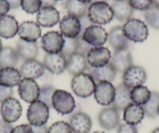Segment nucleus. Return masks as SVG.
Wrapping results in <instances>:
<instances>
[{"label":"nucleus","mask_w":159,"mask_h":133,"mask_svg":"<svg viewBox=\"0 0 159 133\" xmlns=\"http://www.w3.org/2000/svg\"><path fill=\"white\" fill-rule=\"evenodd\" d=\"M20 7L28 14L38 13L42 7L41 0H21Z\"/></svg>","instance_id":"nucleus-36"},{"label":"nucleus","mask_w":159,"mask_h":133,"mask_svg":"<svg viewBox=\"0 0 159 133\" xmlns=\"http://www.w3.org/2000/svg\"><path fill=\"white\" fill-rule=\"evenodd\" d=\"M93 133H105V132L102 131H94Z\"/></svg>","instance_id":"nucleus-55"},{"label":"nucleus","mask_w":159,"mask_h":133,"mask_svg":"<svg viewBox=\"0 0 159 133\" xmlns=\"http://www.w3.org/2000/svg\"><path fill=\"white\" fill-rule=\"evenodd\" d=\"M63 36L58 31H48L42 36L41 39V46L47 54L60 53L63 48Z\"/></svg>","instance_id":"nucleus-7"},{"label":"nucleus","mask_w":159,"mask_h":133,"mask_svg":"<svg viewBox=\"0 0 159 133\" xmlns=\"http://www.w3.org/2000/svg\"><path fill=\"white\" fill-rule=\"evenodd\" d=\"M110 63L118 73H124L129 66L134 65L130 51L128 49L115 51Z\"/></svg>","instance_id":"nucleus-21"},{"label":"nucleus","mask_w":159,"mask_h":133,"mask_svg":"<svg viewBox=\"0 0 159 133\" xmlns=\"http://www.w3.org/2000/svg\"><path fill=\"white\" fill-rule=\"evenodd\" d=\"M145 115L150 118H155L158 115L159 94L157 92H151V95L148 101L143 106Z\"/></svg>","instance_id":"nucleus-33"},{"label":"nucleus","mask_w":159,"mask_h":133,"mask_svg":"<svg viewBox=\"0 0 159 133\" xmlns=\"http://www.w3.org/2000/svg\"><path fill=\"white\" fill-rule=\"evenodd\" d=\"M11 10H16L20 7L21 0H7Z\"/></svg>","instance_id":"nucleus-48"},{"label":"nucleus","mask_w":159,"mask_h":133,"mask_svg":"<svg viewBox=\"0 0 159 133\" xmlns=\"http://www.w3.org/2000/svg\"><path fill=\"white\" fill-rule=\"evenodd\" d=\"M115 1H119V0H115Z\"/></svg>","instance_id":"nucleus-58"},{"label":"nucleus","mask_w":159,"mask_h":133,"mask_svg":"<svg viewBox=\"0 0 159 133\" xmlns=\"http://www.w3.org/2000/svg\"><path fill=\"white\" fill-rule=\"evenodd\" d=\"M43 65L45 69L54 75L63 73L67 67V59L62 53L46 54L44 57Z\"/></svg>","instance_id":"nucleus-15"},{"label":"nucleus","mask_w":159,"mask_h":133,"mask_svg":"<svg viewBox=\"0 0 159 133\" xmlns=\"http://www.w3.org/2000/svg\"><path fill=\"white\" fill-rule=\"evenodd\" d=\"M77 41V48H76V53H80L84 55L87 56L88 53L89 52L90 50L93 48L91 45L84 41L82 38V37H77L76 38Z\"/></svg>","instance_id":"nucleus-40"},{"label":"nucleus","mask_w":159,"mask_h":133,"mask_svg":"<svg viewBox=\"0 0 159 133\" xmlns=\"http://www.w3.org/2000/svg\"><path fill=\"white\" fill-rule=\"evenodd\" d=\"M76 104L72 94L63 90H56L52 96V108L59 114H71Z\"/></svg>","instance_id":"nucleus-5"},{"label":"nucleus","mask_w":159,"mask_h":133,"mask_svg":"<svg viewBox=\"0 0 159 133\" xmlns=\"http://www.w3.org/2000/svg\"><path fill=\"white\" fill-rule=\"evenodd\" d=\"M87 62L91 68H98L108 64L111 59V52L105 47H94L86 56Z\"/></svg>","instance_id":"nucleus-14"},{"label":"nucleus","mask_w":159,"mask_h":133,"mask_svg":"<svg viewBox=\"0 0 159 133\" xmlns=\"http://www.w3.org/2000/svg\"><path fill=\"white\" fill-rule=\"evenodd\" d=\"M80 25H81V30H80V33L79 37H81L83 33L84 32V30L88 28V27H90L91 25H92V23L90 20L89 18H88V14L85 15V16H82L81 18H80Z\"/></svg>","instance_id":"nucleus-44"},{"label":"nucleus","mask_w":159,"mask_h":133,"mask_svg":"<svg viewBox=\"0 0 159 133\" xmlns=\"http://www.w3.org/2000/svg\"><path fill=\"white\" fill-rule=\"evenodd\" d=\"M115 88L116 93L112 107L116 108L118 111H123L129 104L132 103L130 98V90L127 88L123 82L119 83Z\"/></svg>","instance_id":"nucleus-26"},{"label":"nucleus","mask_w":159,"mask_h":133,"mask_svg":"<svg viewBox=\"0 0 159 133\" xmlns=\"http://www.w3.org/2000/svg\"><path fill=\"white\" fill-rule=\"evenodd\" d=\"M96 82L89 73L75 75L71 81V88L76 96L86 98L94 94Z\"/></svg>","instance_id":"nucleus-2"},{"label":"nucleus","mask_w":159,"mask_h":133,"mask_svg":"<svg viewBox=\"0 0 159 133\" xmlns=\"http://www.w3.org/2000/svg\"><path fill=\"white\" fill-rule=\"evenodd\" d=\"M81 37L84 41L92 47H101L108 41V33L105 29L94 24L88 27Z\"/></svg>","instance_id":"nucleus-10"},{"label":"nucleus","mask_w":159,"mask_h":133,"mask_svg":"<svg viewBox=\"0 0 159 133\" xmlns=\"http://www.w3.org/2000/svg\"><path fill=\"white\" fill-rule=\"evenodd\" d=\"M117 133H138V131L135 125H129L127 123H122L119 124L118 127Z\"/></svg>","instance_id":"nucleus-41"},{"label":"nucleus","mask_w":159,"mask_h":133,"mask_svg":"<svg viewBox=\"0 0 159 133\" xmlns=\"http://www.w3.org/2000/svg\"><path fill=\"white\" fill-rule=\"evenodd\" d=\"M59 12L54 7H42L37 14V23L43 27H52L59 23Z\"/></svg>","instance_id":"nucleus-18"},{"label":"nucleus","mask_w":159,"mask_h":133,"mask_svg":"<svg viewBox=\"0 0 159 133\" xmlns=\"http://www.w3.org/2000/svg\"><path fill=\"white\" fill-rule=\"evenodd\" d=\"M77 1H80V2H84V3L90 4L91 2H92L93 0H77Z\"/></svg>","instance_id":"nucleus-50"},{"label":"nucleus","mask_w":159,"mask_h":133,"mask_svg":"<svg viewBox=\"0 0 159 133\" xmlns=\"http://www.w3.org/2000/svg\"><path fill=\"white\" fill-rule=\"evenodd\" d=\"M42 1V7H54L56 6L57 1L56 0H41Z\"/></svg>","instance_id":"nucleus-49"},{"label":"nucleus","mask_w":159,"mask_h":133,"mask_svg":"<svg viewBox=\"0 0 159 133\" xmlns=\"http://www.w3.org/2000/svg\"><path fill=\"white\" fill-rule=\"evenodd\" d=\"M88 16L92 24L98 25L109 24L114 17L111 6L105 2H95L90 4Z\"/></svg>","instance_id":"nucleus-1"},{"label":"nucleus","mask_w":159,"mask_h":133,"mask_svg":"<svg viewBox=\"0 0 159 133\" xmlns=\"http://www.w3.org/2000/svg\"><path fill=\"white\" fill-rule=\"evenodd\" d=\"M151 95L149 89L144 86H139L130 90V98L132 103L143 106L148 101Z\"/></svg>","instance_id":"nucleus-32"},{"label":"nucleus","mask_w":159,"mask_h":133,"mask_svg":"<svg viewBox=\"0 0 159 133\" xmlns=\"http://www.w3.org/2000/svg\"><path fill=\"white\" fill-rule=\"evenodd\" d=\"M70 125L73 133H89L92 128V121L88 114L78 111L70 117Z\"/></svg>","instance_id":"nucleus-16"},{"label":"nucleus","mask_w":159,"mask_h":133,"mask_svg":"<svg viewBox=\"0 0 159 133\" xmlns=\"http://www.w3.org/2000/svg\"><path fill=\"white\" fill-rule=\"evenodd\" d=\"M88 72L91 77L97 82L101 81H108L111 82V81L114 80L116 78V73H117L110 62L104 66L98 67V68L90 67Z\"/></svg>","instance_id":"nucleus-27"},{"label":"nucleus","mask_w":159,"mask_h":133,"mask_svg":"<svg viewBox=\"0 0 159 133\" xmlns=\"http://www.w3.org/2000/svg\"><path fill=\"white\" fill-rule=\"evenodd\" d=\"M65 42H64L63 48H62V53L66 59H68L73 54L76 52V48H77V41L76 38H64Z\"/></svg>","instance_id":"nucleus-37"},{"label":"nucleus","mask_w":159,"mask_h":133,"mask_svg":"<svg viewBox=\"0 0 159 133\" xmlns=\"http://www.w3.org/2000/svg\"><path fill=\"white\" fill-rule=\"evenodd\" d=\"M13 127L10 123L0 120V133H11Z\"/></svg>","instance_id":"nucleus-45"},{"label":"nucleus","mask_w":159,"mask_h":133,"mask_svg":"<svg viewBox=\"0 0 159 133\" xmlns=\"http://www.w3.org/2000/svg\"><path fill=\"white\" fill-rule=\"evenodd\" d=\"M113 12V16L120 22H126L131 19L134 15V9L129 5L128 0L115 1L111 6Z\"/></svg>","instance_id":"nucleus-22"},{"label":"nucleus","mask_w":159,"mask_h":133,"mask_svg":"<svg viewBox=\"0 0 159 133\" xmlns=\"http://www.w3.org/2000/svg\"><path fill=\"white\" fill-rule=\"evenodd\" d=\"M0 113L2 120L8 123H13L20 117L22 106L19 100L11 97L1 103Z\"/></svg>","instance_id":"nucleus-6"},{"label":"nucleus","mask_w":159,"mask_h":133,"mask_svg":"<svg viewBox=\"0 0 159 133\" xmlns=\"http://www.w3.org/2000/svg\"><path fill=\"white\" fill-rule=\"evenodd\" d=\"M152 5L159 7V0H152Z\"/></svg>","instance_id":"nucleus-51"},{"label":"nucleus","mask_w":159,"mask_h":133,"mask_svg":"<svg viewBox=\"0 0 159 133\" xmlns=\"http://www.w3.org/2000/svg\"><path fill=\"white\" fill-rule=\"evenodd\" d=\"M16 51L20 59L25 62L36 59L39 50L37 42H29L20 39L16 44Z\"/></svg>","instance_id":"nucleus-23"},{"label":"nucleus","mask_w":159,"mask_h":133,"mask_svg":"<svg viewBox=\"0 0 159 133\" xmlns=\"http://www.w3.org/2000/svg\"><path fill=\"white\" fill-rule=\"evenodd\" d=\"M33 133H47L48 127L46 125H41V126H31Z\"/></svg>","instance_id":"nucleus-47"},{"label":"nucleus","mask_w":159,"mask_h":133,"mask_svg":"<svg viewBox=\"0 0 159 133\" xmlns=\"http://www.w3.org/2000/svg\"><path fill=\"white\" fill-rule=\"evenodd\" d=\"M144 18L147 24L152 28L159 30V7L152 5L145 11Z\"/></svg>","instance_id":"nucleus-34"},{"label":"nucleus","mask_w":159,"mask_h":133,"mask_svg":"<svg viewBox=\"0 0 159 133\" xmlns=\"http://www.w3.org/2000/svg\"><path fill=\"white\" fill-rule=\"evenodd\" d=\"M47 133H72V129L70 124L63 121H59L50 125Z\"/></svg>","instance_id":"nucleus-38"},{"label":"nucleus","mask_w":159,"mask_h":133,"mask_svg":"<svg viewBox=\"0 0 159 133\" xmlns=\"http://www.w3.org/2000/svg\"><path fill=\"white\" fill-rule=\"evenodd\" d=\"M98 120L100 126L105 130H112L120 124L119 113L114 107H107L99 112Z\"/></svg>","instance_id":"nucleus-12"},{"label":"nucleus","mask_w":159,"mask_h":133,"mask_svg":"<svg viewBox=\"0 0 159 133\" xmlns=\"http://www.w3.org/2000/svg\"><path fill=\"white\" fill-rule=\"evenodd\" d=\"M13 94V88L3 86L0 85V103H2L5 100L11 97Z\"/></svg>","instance_id":"nucleus-42"},{"label":"nucleus","mask_w":159,"mask_h":133,"mask_svg":"<svg viewBox=\"0 0 159 133\" xmlns=\"http://www.w3.org/2000/svg\"><path fill=\"white\" fill-rule=\"evenodd\" d=\"M116 88L111 82L101 81L95 85L94 91V99L98 104L102 106H108L113 103Z\"/></svg>","instance_id":"nucleus-8"},{"label":"nucleus","mask_w":159,"mask_h":133,"mask_svg":"<svg viewBox=\"0 0 159 133\" xmlns=\"http://www.w3.org/2000/svg\"><path fill=\"white\" fill-rule=\"evenodd\" d=\"M151 133H159V127L158 128H154V129L151 131Z\"/></svg>","instance_id":"nucleus-52"},{"label":"nucleus","mask_w":159,"mask_h":133,"mask_svg":"<svg viewBox=\"0 0 159 133\" xmlns=\"http://www.w3.org/2000/svg\"><path fill=\"white\" fill-rule=\"evenodd\" d=\"M18 34L20 39L29 42H37L42 36V30L38 23L24 21L19 26Z\"/></svg>","instance_id":"nucleus-17"},{"label":"nucleus","mask_w":159,"mask_h":133,"mask_svg":"<svg viewBox=\"0 0 159 133\" xmlns=\"http://www.w3.org/2000/svg\"><path fill=\"white\" fill-rule=\"evenodd\" d=\"M134 10L146 11L152 6V0H128Z\"/></svg>","instance_id":"nucleus-39"},{"label":"nucleus","mask_w":159,"mask_h":133,"mask_svg":"<svg viewBox=\"0 0 159 133\" xmlns=\"http://www.w3.org/2000/svg\"><path fill=\"white\" fill-rule=\"evenodd\" d=\"M108 0H93L92 2H107Z\"/></svg>","instance_id":"nucleus-53"},{"label":"nucleus","mask_w":159,"mask_h":133,"mask_svg":"<svg viewBox=\"0 0 159 133\" xmlns=\"http://www.w3.org/2000/svg\"><path fill=\"white\" fill-rule=\"evenodd\" d=\"M55 91H56V89L51 85H46L40 87L38 100H41L45 103L49 108H52V96Z\"/></svg>","instance_id":"nucleus-35"},{"label":"nucleus","mask_w":159,"mask_h":133,"mask_svg":"<svg viewBox=\"0 0 159 133\" xmlns=\"http://www.w3.org/2000/svg\"><path fill=\"white\" fill-rule=\"evenodd\" d=\"M86 56L80 53H74L67 59L66 69L71 75H77L89 69Z\"/></svg>","instance_id":"nucleus-25"},{"label":"nucleus","mask_w":159,"mask_h":133,"mask_svg":"<svg viewBox=\"0 0 159 133\" xmlns=\"http://www.w3.org/2000/svg\"><path fill=\"white\" fill-rule=\"evenodd\" d=\"M59 29L64 38H76L80 36L81 25L77 17L67 14L59 22Z\"/></svg>","instance_id":"nucleus-13"},{"label":"nucleus","mask_w":159,"mask_h":133,"mask_svg":"<svg viewBox=\"0 0 159 133\" xmlns=\"http://www.w3.org/2000/svg\"><path fill=\"white\" fill-rule=\"evenodd\" d=\"M108 41L115 51L128 49L129 45L127 39L123 32V27L116 26L112 27L108 33Z\"/></svg>","instance_id":"nucleus-20"},{"label":"nucleus","mask_w":159,"mask_h":133,"mask_svg":"<svg viewBox=\"0 0 159 133\" xmlns=\"http://www.w3.org/2000/svg\"><path fill=\"white\" fill-rule=\"evenodd\" d=\"M158 115H159V107H158Z\"/></svg>","instance_id":"nucleus-56"},{"label":"nucleus","mask_w":159,"mask_h":133,"mask_svg":"<svg viewBox=\"0 0 159 133\" xmlns=\"http://www.w3.org/2000/svg\"><path fill=\"white\" fill-rule=\"evenodd\" d=\"M123 30L127 39L135 43L143 42L149 34L148 26L138 19L128 20L125 22Z\"/></svg>","instance_id":"nucleus-3"},{"label":"nucleus","mask_w":159,"mask_h":133,"mask_svg":"<svg viewBox=\"0 0 159 133\" xmlns=\"http://www.w3.org/2000/svg\"><path fill=\"white\" fill-rule=\"evenodd\" d=\"M56 1H62V0H56Z\"/></svg>","instance_id":"nucleus-57"},{"label":"nucleus","mask_w":159,"mask_h":133,"mask_svg":"<svg viewBox=\"0 0 159 133\" xmlns=\"http://www.w3.org/2000/svg\"><path fill=\"white\" fill-rule=\"evenodd\" d=\"M2 48H3V46H2V41H1V39H0V52H1Z\"/></svg>","instance_id":"nucleus-54"},{"label":"nucleus","mask_w":159,"mask_h":133,"mask_svg":"<svg viewBox=\"0 0 159 133\" xmlns=\"http://www.w3.org/2000/svg\"><path fill=\"white\" fill-rule=\"evenodd\" d=\"M11 133H33V131L30 124H23L13 128Z\"/></svg>","instance_id":"nucleus-43"},{"label":"nucleus","mask_w":159,"mask_h":133,"mask_svg":"<svg viewBox=\"0 0 159 133\" xmlns=\"http://www.w3.org/2000/svg\"><path fill=\"white\" fill-rule=\"evenodd\" d=\"M20 72L15 67L0 69V85L7 87L16 86L21 80Z\"/></svg>","instance_id":"nucleus-28"},{"label":"nucleus","mask_w":159,"mask_h":133,"mask_svg":"<svg viewBox=\"0 0 159 133\" xmlns=\"http://www.w3.org/2000/svg\"><path fill=\"white\" fill-rule=\"evenodd\" d=\"M27 117L31 126L46 125L49 118V108L41 100L32 102L27 109Z\"/></svg>","instance_id":"nucleus-4"},{"label":"nucleus","mask_w":159,"mask_h":133,"mask_svg":"<svg viewBox=\"0 0 159 133\" xmlns=\"http://www.w3.org/2000/svg\"><path fill=\"white\" fill-rule=\"evenodd\" d=\"M10 10V4L7 2V0H0V16L7 15Z\"/></svg>","instance_id":"nucleus-46"},{"label":"nucleus","mask_w":159,"mask_h":133,"mask_svg":"<svg viewBox=\"0 0 159 133\" xmlns=\"http://www.w3.org/2000/svg\"><path fill=\"white\" fill-rule=\"evenodd\" d=\"M45 66L43 63L36 59L25 61L20 67V74L26 79H36L42 77L45 73Z\"/></svg>","instance_id":"nucleus-19"},{"label":"nucleus","mask_w":159,"mask_h":133,"mask_svg":"<svg viewBox=\"0 0 159 133\" xmlns=\"http://www.w3.org/2000/svg\"><path fill=\"white\" fill-rule=\"evenodd\" d=\"M123 111V121L129 125H138L145 115L143 107L134 103L129 104Z\"/></svg>","instance_id":"nucleus-29"},{"label":"nucleus","mask_w":159,"mask_h":133,"mask_svg":"<svg viewBox=\"0 0 159 133\" xmlns=\"http://www.w3.org/2000/svg\"><path fill=\"white\" fill-rule=\"evenodd\" d=\"M147 80V73L143 67L131 65L123 74V83L129 90L142 86Z\"/></svg>","instance_id":"nucleus-9"},{"label":"nucleus","mask_w":159,"mask_h":133,"mask_svg":"<svg viewBox=\"0 0 159 133\" xmlns=\"http://www.w3.org/2000/svg\"><path fill=\"white\" fill-rule=\"evenodd\" d=\"M18 93L23 100L31 104L38 100L40 87L34 79L24 78L18 84Z\"/></svg>","instance_id":"nucleus-11"},{"label":"nucleus","mask_w":159,"mask_h":133,"mask_svg":"<svg viewBox=\"0 0 159 133\" xmlns=\"http://www.w3.org/2000/svg\"><path fill=\"white\" fill-rule=\"evenodd\" d=\"M19 24L17 20L10 15L0 16V37L9 39L16 36L18 33Z\"/></svg>","instance_id":"nucleus-24"},{"label":"nucleus","mask_w":159,"mask_h":133,"mask_svg":"<svg viewBox=\"0 0 159 133\" xmlns=\"http://www.w3.org/2000/svg\"><path fill=\"white\" fill-rule=\"evenodd\" d=\"M19 59L16 50L11 47H4L0 52V69L15 67Z\"/></svg>","instance_id":"nucleus-30"},{"label":"nucleus","mask_w":159,"mask_h":133,"mask_svg":"<svg viewBox=\"0 0 159 133\" xmlns=\"http://www.w3.org/2000/svg\"><path fill=\"white\" fill-rule=\"evenodd\" d=\"M89 4L84 3L77 0H66L65 8L68 14L74 16L78 19L88 14Z\"/></svg>","instance_id":"nucleus-31"}]
</instances>
